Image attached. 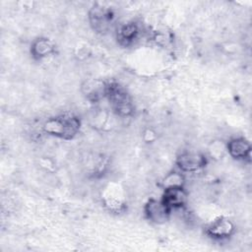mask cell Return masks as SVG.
<instances>
[{
	"label": "cell",
	"instance_id": "obj_4",
	"mask_svg": "<svg viewBox=\"0 0 252 252\" xmlns=\"http://www.w3.org/2000/svg\"><path fill=\"white\" fill-rule=\"evenodd\" d=\"M175 163L181 172L194 173L203 169L208 159L206 156L197 151H184L176 158Z\"/></svg>",
	"mask_w": 252,
	"mask_h": 252
},
{
	"label": "cell",
	"instance_id": "obj_11",
	"mask_svg": "<svg viewBox=\"0 0 252 252\" xmlns=\"http://www.w3.org/2000/svg\"><path fill=\"white\" fill-rule=\"evenodd\" d=\"M139 32L140 30L138 25L134 22H128L120 26V28L118 29L117 39L122 45L128 46L138 38Z\"/></svg>",
	"mask_w": 252,
	"mask_h": 252
},
{
	"label": "cell",
	"instance_id": "obj_1",
	"mask_svg": "<svg viewBox=\"0 0 252 252\" xmlns=\"http://www.w3.org/2000/svg\"><path fill=\"white\" fill-rule=\"evenodd\" d=\"M81 127L80 119L72 113H63L48 118L42 125L44 133L65 140L74 138Z\"/></svg>",
	"mask_w": 252,
	"mask_h": 252
},
{
	"label": "cell",
	"instance_id": "obj_2",
	"mask_svg": "<svg viewBox=\"0 0 252 252\" xmlns=\"http://www.w3.org/2000/svg\"><path fill=\"white\" fill-rule=\"evenodd\" d=\"M105 97L115 114L121 117L130 116L134 111V104L129 93L118 83L109 82L106 85Z\"/></svg>",
	"mask_w": 252,
	"mask_h": 252
},
{
	"label": "cell",
	"instance_id": "obj_8",
	"mask_svg": "<svg viewBox=\"0 0 252 252\" xmlns=\"http://www.w3.org/2000/svg\"><path fill=\"white\" fill-rule=\"evenodd\" d=\"M226 149L231 158L244 160L250 158L251 145L248 140L243 137H235L227 142Z\"/></svg>",
	"mask_w": 252,
	"mask_h": 252
},
{
	"label": "cell",
	"instance_id": "obj_3",
	"mask_svg": "<svg viewBox=\"0 0 252 252\" xmlns=\"http://www.w3.org/2000/svg\"><path fill=\"white\" fill-rule=\"evenodd\" d=\"M89 21L94 32L105 33L113 22V12L110 8L95 4L89 11Z\"/></svg>",
	"mask_w": 252,
	"mask_h": 252
},
{
	"label": "cell",
	"instance_id": "obj_7",
	"mask_svg": "<svg viewBox=\"0 0 252 252\" xmlns=\"http://www.w3.org/2000/svg\"><path fill=\"white\" fill-rule=\"evenodd\" d=\"M188 200V195L183 186L168 187L163 189L161 201L168 209L177 210L183 208Z\"/></svg>",
	"mask_w": 252,
	"mask_h": 252
},
{
	"label": "cell",
	"instance_id": "obj_12",
	"mask_svg": "<svg viewBox=\"0 0 252 252\" xmlns=\"http://www.w3.org/2000/svg\"><path fill=\"white\" fill-rule=\"evenodd\" d=\"M184 185V176L179 171H171L165 175L162 180V187H176V186H183Z\"/></svg>",
	"mask_w": 252,
	"mask_h": 252
},
{
	"label": "cell",
	"instance_id": "obj_6",
	"mask_svg": "<svg viewBox=\"0 0 252 252\" xmlns=\"http://www.w3.org/2000/svg\"><path fill=\"white\" fill-rule=\"evenodd\" d=\"M146 218L155 223L165 222L171 213V210L161 201V199H150L144 208Z\"/></svg>",
	"mask_w": 252,
	"mask_h": 252
},
{
	"label": "cell",
	"instance_id": "obj_10",
	"mask_svg": "<svg viewBox=\"0 0 252 252\" xmlns=\"http://www.w3.org/2000/svg\"><path fill=\"white\" fill-rule=\"evenodd\" d=\"M107 83L98 79H93L87 81L83 85V93L86 97L92 101H98L105 97Z\"/></svg>",
	"mask_w": 252,
	"mask_h": 252
},
{
	"label": "cell",
	"instance_id": "obj_5",
	"mask_svg": "<svg viewBox=\"0 0 252 252\" xmlns=\"http://www.w3.org/2000/svg\"><path fill=\"white\" fill-rule=\"evenodd\" d=\"M235 230V225L228 218L220 217L209 223L205 231L206 233L214 239H225L233 234Z\"/></svg>",
	"mask_w": 252,
	"mask_h": 252
},
{
	"label": "cell",
	"instance_id": "obj_9",
	"mask_svg": "<svg viewBox=\"0 0 252 252\" xmlns=\"http://www.w3.org/2000/svg\"><path fill=\"white\" fill-rule=\"evenodd\" d=\"M55 52L54 42L47 37H38L31 45V54L36 60L44 59Z\"/></svg>",
	"mask_w": 252,
	"mask_h": 252
}]
</instances>
